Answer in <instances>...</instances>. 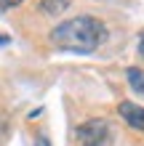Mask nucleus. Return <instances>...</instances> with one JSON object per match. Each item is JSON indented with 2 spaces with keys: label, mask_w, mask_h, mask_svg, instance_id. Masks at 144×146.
<instances>
[{
  "label": "nucleus",
  "mask_w": 144,
  "mask_h": 146,
  "mask_svg": "<svg viewBox=\"0 0 144 146\" xmlns=\"http://www.w3.org/2000/svg\"><path fill=\"white\" fill-rule=\"evenodd\" d=\"M109 32L104 21L96 16H75V19L62 21L51 32V42L62 50H72V53H94L107 42Z\"/></svg>",
  "instance_id": "obj_1"
},
{
  "label": "nucleus",
  "mask_w": 144,
  "mask_h": 146,
  "mask_svg": "<svg viewBox=\"0 0 144 146\" xmlns=\"http://www.w3.org/2000/svg\"><path fill=\"white\" fill-rule=\"evenodd\" d=\"M112 127L107 119H86L78 127V146H112Z\"/></svg>",
  "instance_id": "obj_2"
},
{
  "label": "nucleus",
  "mask_w": 144,
  "mask_h": 146,
  "mask_svg": "<svg viewBox=\"0 0 144 146\" xmlns=\"http://www.w3.org/2000/svg\"><path fill=\"white\" fill-rule=\"evenodd\" d=\"M117 111H120V117H123L131 127H136V130L144 133V106L131 104V101H123V104L117 106Z\"/></svg>",
  "instance_id": "obj_3"
},
{
  "label": "nucleus",
  "mask_w": 144,
  "mask_h": 146,
  "mask_svg": "<svg viewBox=\"0 0 144 146\" xmlns=\"http://www.w3.org/2000/svg\"><path fill=\"white\" fill-rule=\"evenodd\" d=\"M70 3L72 0H40V11L48 13V16H59L70 8Z\"/></svg>",
  "instance_id": "obj_4"
},
{
  "label": "nucleus",
  "mask_w": 144,
  "mask_h": 146,
  "mask_svg": "<svg viewBox=\"0 0 144 146\" xmlns=\"http://www.w3.org/2000/svg\"><path fill=\"white\" fill-rule=\"evenodd\" d=\"M128 82H131L133 90L144 93V72H141V69H136V66H128Z\"/></svg>",
  "instance_id": "obj_5"
},
{
  "label": "nucleus",
  "mask_w": 144,
  "mask_h": 146,
  "mask_svg": "<svg viewBox=\"0 0 144 146\" xmlns=\"http://www.w3.org/2000/svg\"><path fill=\"white\" fill-rule=\"evenodd\" d=\"M19 3H21V0H0V13L8 11V8H16Z\"/></svg>",
  "instance_id": "obj_6"
},
{
  "label": "nucleus",
  "mask_w": 144,
  "mask_h": 146,
  "mask_svg": "<svg viewBox=\"0 0 144 146\" xmlns=\"http://www.w3.org/2000/svg\"><path fill=\"white\" fill-rule=\"evenodd\" d=\"M139 53L144 56V32H141V37H139Z\"/></svg>",
  "instance_id": "obj_7"
},
{
  "label": "nucleus",
  "mask_w": 144,
  "mask_h": 146,
  "mask_svg": "<svg viewBox=\"0 0 144 146\" xmlns=\"http://www.w3.org/2000/svg\"><path fill=\"white\" fill-rule=\"evenodd\" d=\"M8 40H11V37H8V35H0V45H5V42Z\"/></svg>",
  "instance_id": "obj_8"
},
{
  "label": "nucleus",
  "mask_w": 144,
  "mask_h": 146,
  "mask_svg": "<svg viewBox=\"0 0 144 146\" xmlns=\"http://www.w3.org/2000/svg\"><path fill=\"white\" fill-rule=\"evenodd\" d=\"M40 146H51V143H48V141H46V138H43V141H40Z\"/></svg>",
  "instance_id": "obj_9"
}]
</instances>
